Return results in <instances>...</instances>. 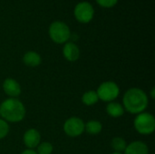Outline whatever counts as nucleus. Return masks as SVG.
Returning a JSON list of instances; mask_svg holds the SVG:
<instances>
[{
  "instance_id": "obj_6",
  "label": "nucleus",
  "mask_w": 155,
  "mask_h": 154,
  "mask_svg": "<svg viewBox=\"0 0 155 154\" xmlns=\"http://www.w3.org/2000/svg\"><path fill=\"white\" fill-rule=\"evenodd\" d=\"M74 15L75 19L83 24H87L91 22L94 15V6L86 1L78 3L74 10Z\"/></svg>"
},
{
  "instance_id": "obj_19",
  "label": "nucleus",
  "mask_w": 155,
  "mask_h": 154,
  "mask_svg": "<svg viewBox=\"0 0 155 154\" xmlns=\"http://www.w3.org/2000/svg\"><path fill=\"white\" fill-rule=\"evenodd\" d=\"M96 2L102 7L110 8V7H114L117 4L118 0H96Z\"/></svg>"
},
{
  "instance_id": "obj_12",
  "label": "nucleus",
  "mask_w": 155,
  "mask_h": 154,
  "mask_svg": "<svg viewBox=\"0 0 155 154\" xmlns=\"http://www.w3.org/2000/svg\"><path fill=\"white\" fill-rule=\"evenodd\" d=\"M23 62L26 66L34 68V67H37L38 65L41 64L42 58L38 53H36L35 51H28L24 54Z\"/></svg>"
},
{
  "instance_id": "obj_18",
  "label": "nucleus",
  "mask_w": 155,
  "mask_h": 154,
  "mask_svg": "<svg viewBox=\"0 0 155 154\" xmlns=\"http://www.w3.org/2000/svg\"><path fill=\"white\" fill-rule=\"evenodd\" d=\"M9 124L5 121L0 118V140L5 139L9 133Z\"/></svg>"
},
{
  "instance_id": "obj_20",
  "label": "nucleus",
  "mask_w": 155,
  "mask_h": 154,
  "mask_svg": "<svg viewBox=\"0 0 155 154\" xmlns=\"http://www.w3.org/2000/svg\"><path fill=\"white\" fill-rule=\"evenodd\" d=\"M21 154H37L35 150H32V149H26L25 151H23Z\"/></svg>"
},
{
  "instance_id": "obj_15",
  "label": "nucleus",
  "mask_w": 155,
  "mask_h": 154,
  "mask_svg": "<svg viewBox=\"0 0 155 154\" xmlns=\"http://www.w3.org/2000/svg\"><path fill=\"white\" fill-rule=\"evenodd\" d=\"M98 101H99V98L96 93V91H94V90L85 92L82 96V102L86 106H93L96 104Z\"/></svg>"
},
{
  "instance_id": "obj_14",
  "label": "nucleus",
  "mask_w": 155,
  "mask_h": 154,
  "mask_svg": "<svg viewBox=\"0 0 155 154\" xmlns=\"http://www.w3.org/2000/svg\"><path fill=\"white\" fill-rule=\"evenodd\" d=\"M103 130V125L99 121L91 120L84 123V132L91 135H97Z\"/></svg>"
},
{
  "instance_id": "obj_16",
  "label": "nucleus",
  "mask_w": 155,
  "mask_h": 154,
  "mask_svg": "<svg viewBox=\"0 0 155 154\" xmlns=\"http://www.w3.org/2000/svg\"><path fill=\"white\" fill-rule=\"evenodd\" d=\"M111 146L114 150L115 152H124L127 143L126 141L122 137H114L111 142Z\"/></svg>"
},
{
  "instance_id": "obj_2",
  "label": "nucleus",
  "mask_w": 155,
  "mask_h": 154,
  "mask_svg": "<svg viewBox=\"0 0 155 154\" xmlns=\"http://www.w3.org/2000/svg\"><path fill=\"white\" fill-rule=\"evenodd\" d=\"M25 113V107L18 98H7L0 104V117L6 123H19Z\"/></svg>"
},
{
  "instance_id": "obj_7",
  "label": "nucleus",
  "mask_w": 155,
  "mask_h": 154,
  "mask_svg": "<svg viewBox=\"0 0 155 154\" xmlns=\"http://www.w3.org/2000/svg\"><path fill=\"white\" fill-rule=\"evenodd\" d=\"M64 132L69 137H78L84 133V122L76 116L70 117L64 123Z\"/></svg>"
},
{
  "instance_id": "obj_9",
  "label": "nucleus",
  "mask_w": 155,
  "mask_h": 154,
  "mask_svg": "<svg viewBox=\"0 0 155 154\" xmlns=\"http://www.w3.org/2000/svg\"><path fill=\"white\" fill-rule=\"evenodd\" d=\"M23 142L24 144L26 146L27 149H35L39 143H41V134L40 133L35 129V128H31L28 129L23 136Z\"/></svg>"
},
{
  "instance_id": "obj_8",
  "label": "nucleus",
  "mask_w": 155,
  "mask_h": 154,
  "mask_svg": "<svg viewBox=\"0 0 155 154\" xmlns=\"http://www.w3.org/2000/svg\"><path fill=\"white\" fill-rule=\"evenodd\" d=\"M3 91L8 96V98H18L21 94L22 89L20 84L14 78H6L3 82Z\"/></svg>"
},
{
  "instance_id": "obj_22",
  "label": "nucleus",
  "mask_w": 155,
  "mask_h": 154,
  "mask_svg": "<svg viewBox=\"0 0 155 154\" xmlns=\"http://www.w3.org/2000/svg\"><path fill=\"white\" fill-rule=\"evenodd\" d=\"M112 154H124V153H122V152H113Z\"/></svg>"
},
{
  "instance_id": "obj_13",
  "label": "nucleus",
  "mask_w": 155,
  "mask_h": 154,
  "mask_svg": "<svg viewBox=\"0 0 155 154\" xmlns=\"http://www.w3.org/2000/svg\"><path fill=\"white\" fill-rule=\"evenodd\" d=\"M124 106L116 102L108 103L106 105V113L110 117L113 118H120L124 114Z\"/></svg>"
},
{
  "instance_id": "obj_10",
  "label": "nucleus",
  "mask_w": 155,
  "mask_h": 154,
  "mask_svg": "<svg viewBox=\"0 0 155 154\" xmlns=\"http://www.w3.org/2000/svg\"><path fill=\"white\" fill-rule=\"evenodd\" d=\"M63 54L68 62H75L80 57V49L74 43L67 42L63 47Z\"/></svg>"
},
{
  "instance_id": "obj_5",
  "label": "nucleus",
  "mask_w": 155,
  "mask_h": 154,
  "mask_svg": "<svg viewBox=\"0 0 155 154\" xmlns=\"http://www.w3.org/2000/svg\"><path fill=\"white\" fill-rule=\"evenodd\" d=\"M96 93L98 95L99 100L105 103H111L114 102L119 96L120 87L116 83L113 81H106L102 83L98 86Z\"/></svg>"
},
{
  "instance_id": "obj_21",
  "label": "nucleus",
  "mask_w": 155,
  "mask_h": 154,
  "mask_svg": "<svg viewBox=\"0 0 155 154\" xmlns=\"http://www.w3.org/2000/svg\"><path fill=\"white\" fill-rule=\"evenodd\" d=\"M151 97H152V99H154L155 98V88H152V90H151Z\"/></svg>"
},
{
  "instance_id": "obj_1",
  "label": "nucleus",
  "mask_w": 155,
  "mask_h": 154,
  "mask_svg": "<svg viewBox=\"0 0 155 154\" xmlns=\"http://www.w3.org/2000/svg\"><path fill=\"white\" fill-rule=\"evenodd\" d=\"M149 104V98L146 93L138 87L128 89L123 97L124 111L132 114H139L145 112Z\"/></svg>"
},
{
  "instance_id": "obj_3",
  "label": "nucleus",
  "mask_w": 155,
  "mask_h": 154,
  "mask_svg": "<svg viewBox=\"0 0 155 154\" xmlns=\"http://www.w3.org/2000/svg\"><path fill=\"white\" fill-rule=\"evenodd\" d=\"M136 132L142 135H150L155 131L154 116L147 112H143L136 115L134 121Z\"/></svg>"
},
{
  "instance_id": "obj_11",
  "label": "nucleus",
  "mask_w": 155,
  "mask_h": 154,
  "mask_svg": "<svg viewBox=\"0 0 155 154\" xmlns=\"http://www.w3.org/2000/svg\"><path fill=\"white\" fill-rule=\"evenodd\" d=\"M124 154H149V148L147 144L141 141H134L127 144Z\"/></svg>"
},
{
  "instance_id": "obj_4",
  "label": "nucleus",
  "mask_w": 155,
  "mask_h": 154,
  "mask_svg": "<svg viewBox=\"0 0 155 154\" xmlns=\"http://www.w3.org/2000/svg\"><path fill=\"white\" fill-rule=\"evenodd\" d=\"M49 36L53 42L56 44H65L71 38V31L69 26L61 21H54L49 26Z\"/></svg>"
},
{
  "instance_id": "obj_17",
  "label": "nucleus",
  "mask_w": 155,
  "mask_h": 154,
  "mask_svg": "<svg viewBox=\"0 0 155 154\" xmlns=\"http://www.w3.org/2000/svg\"><path fill=\"white\" fill-rule=\"evenodd\" d=\"M54 151V146L51 143L44 142L40 143L39 145L36 147V153L37 154H52Z\"/></svg>"
}]
</instances>
